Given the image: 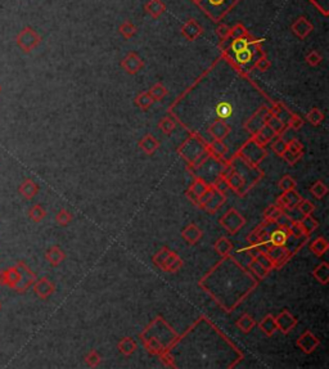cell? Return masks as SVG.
Listing matches in <instances>:
<instances>
[{"label": "cell", "instance_id": "obj_3", "mask_svg": "<svg viewBox=\"0 0 329 369\" xmlns=\"http://www.w3.org/2000/svg\"><path fill=\"white\" fill-rule=\"evenodd\" d=\"M19 278H21V275H19V270L17 265L0 271V285L7 286V287L12 288V290L17 287Z\"/></svg>", "mask_w": 329, "mask_h": 369}, {"label": "cell", "instance_id": "obj_11", "mask_svg": "<svg viewBox=\"0 0 329 369\" xmlns=\"http://www.w3.org/2000/svg\"><path fill=\"white\" fill-rule=\"evenodd\" d=\"M300 201L298 194L294 193L293 189L291 191H287V193L284 194L283 197L280 198V203H283L284 207H293L297 202Z\"/></svg>", "mask_w": 329, "mask_h": 369}, {"label": "cell", "instance_id": "obj_21", "mask_svg": "<svg viewBox=\"0 0 329 369\" xmlns=\"http://www.w3.org/2000/svg\"><path fill=\"white\" fill-rule=\"evenodd\" d=\"M279 187L283 191H291V189H293L294 187H296V183H294V180L292 178H289V176H284L282 180H280L279 183Z\"/></svg>", "mask_w": 329, "mask_h": 369}, {"label": "cell", "instance_id": "obj_24", "mask_svg": "<svg viewBox=\"0 0 329 369\" xmlns=\"http://www.w3.org/2000/svg\"><path fill=\"white\" fill-rule=\"evenodd\" d=\"M279 216H280V211L278 210L275 206H272V207L269 208V211H266V218H269V219L278 220L279 219Z\"/></svg>", "mask_w": 329, "mask_h": 369}, {"label": "cell", "instance_id": "obj_27", "mask_svg": "<svg viewBox=\"0 0 329 369\" xmlns=\"http://www.w3.org/2000/svg\"><path fill=\"white\" fill-rule=\"evenodd\" d=\"M0 310H2V302H0Z\"/></svg>", "mask_w": 329, "mask_h": 369}, {"label": "cell", "instance_id": "obj_19", "mask_svg": "<svg viewBox=\"0 0 329 369\" xmlns=\"http://www.w3.org/2000/svg\"><path fill=\"white\" fill-rule=\"evenodd\" d=\"M85 360H86V363L89 364V365L92 366H96L98 365L99 363H101V356L98 355V353L97 351H90L89 354L86 355V358H85Z\"/></svg>", "mask_w": 329, "mask_h": 369}, {"label": "cell", "instance_id": "obj_15", "mask_svg": "<svg viewBox=\"0 0 329 369\" xmlns=\"http://www.w3.org/2000/svg\"><path fill=\"white\" fill-rule=\"evenodd\" d=\"M326 264H321L320 266H318V269H316L315 271H314V274H315L316 279L318 281H320L321 283H326L328 282V268H326Z\"/></svg>", "mask_w": 329, "mask_h": 369}, {"label": "cell", "instance_id": "obj_1", "mask_svg": "<svg viewBox=\"0 0 329 369\" xmlns=\"http://www.w3.org/2000/svg\"><path fill=\"white\" fill-rule=\"evenodd\" d=\"M40 36L38 35L34 28L25 27L22 28L18 34L16 35V44L18 45L19 49L25 53H30L31 50L35 49L39 44H40Z\"/></svg>", "mask_w": 329, "mask_h": 369}, {"label": "cell", "instance_id": "obj_7", "mask_svg": "<svg viewBox=\"0 0 329 369\" xmlns=\"http://www.w3.org/2000/svg\"><path fill=\"white\" fill-rule=\"evenodd\" d=\"M275 323H277V327H279L282 331L286 332L287 333V332L291 331L292 327H294V324H296V320H294L293 318L288 314V313L283 312L282 314L279 315V318L275 320Z\"/></svg>", "mask_w": 329, "mask_h": 369}, {"label": "cell", "instance_id": "obj_26", "mask_svg": "<svg viewBox=\"0 0 329 369\" xmlns=\"http://www.w3.org/2000/svg\"><path fill=\"white\" fill-rule=\"evenodd\" d=\"M0 93H2V85H0Z\"/></svg>", "mask_w": 329, "mask_h": 369}, {"label": "cell", "instance_id": "obj_13", "mask_svg": "<svg viewBox=\"0 0 329 369\" xmlns=\"http://www.w3.org/2000/svg\"><path fill=\"white\" fill-rule=\"evenodd\" d=\"M118 347H120L121 353L125 354V355H130V354H133L135 351L136 344L134 342V340L128 337V339H123V341L118 344Z\"/></svg>", "mask_w": 329, "mask_h": 369}, {"label": "cell", "instance_id": "obj_18", "mask_svg": "<svg viewBox=\"0 0 329 369\" xmlns=\"http://www.w3.org/2000/svg\"><path fill=\"white\" fill-rule=\"evenodd\" d=\"M326 247H328V243H326L325 239H323V238H319V239H316V241L314 242L313 246H311V249H313V251L315 252L316 255H321L324 251H326Z\"/></svg>", "mask_w": 329, "mask_h": 369}, {"label": "cell", "instance_id": "obj_22", "mask_svg": "<svg viewBox=\"0 0 329 369\" xmlns=\"http://www.w3.org/2000/svg\"><path fill=\"white\" fill-rule=\"evenodd\" d=\"M215 247H216V250H218V251L220 252L221 255L228 254V252L230 251V249H231L230 243H229V242L226 241V239H224V238H223V239H220V241H219L218 243H216Z\"/></svg>", "mask_w": 329, "mask_h": 369}, {"label": "cell", "instance_id": "obj_20", "mask_svg": "<svg viewBox=\"0 0 329 369\" xmlns=\"http://www.w3.org/2000/svg\"><path fill=\"white\" fill-rule=\"evenodd\" d=\"M326 191H328V189H326V187L324 186L323 183H320V181H319V183H316L315 186H314L313 188H311V192H313L314 196H315L316 198H321V197H323L324 194L326 193Z\"/></svg>", "mask_w": 329, "mask_h": 369}, {"label": "cell", "instance_id": "obj_25", "mask_svg": "<svg viewBox=\"0 0 329 369\" xmlns=\"http://www.w3.org/2000/svg\"><path fill=\"white\" fill-rule=\"evenodd\" d=\"M229 178H230V179H234V178H237V174H231V175L230 176H229ZM235 183H237V187H240L241 186V184H242V180H235ZM229 184H230V186H233V181H229Z\"/></svg>", "mask_w": 329, "mask_h": 369}, {"label": "cell", "instance_id": "obj_17", "mask_svg": "<svg viewBox=\"0 0 329 369\" xmlns=\"http://www.w3.org/2000/svg\"><path fill=\"white\" fill-rule=\"evenodd\" d=\"M55 220L59 225H67L72 220V215L67 210H61L55 216Z\"/></svg>", "mask_w": 329, "mask_h": 369}, {"label": "cell", "instance_id": "obj_9", "mask_svg": "<svg viewBox=\"0 0 329 369\" xmlns=\"http://www.w3.org/2000/svg\"><path fill=\"white\" fill-rule=\"evenodd\" d=\"M201 235L202 232L198 229V227H196V225H189V227L183 232V237H184L189 243H196L199 238H201Z\"/></svg>", "mask_w": 329, "mask_h": 369}, {"label": "cell", "instance_id": "obj_16", "mask_svg": "<svg viewBox=\"0 0 329 369\" xmlns=\"http://www.w3.org/2000/svg\"><path fill=\"white\" fill-rule=\"evenodd\" d=\"M237 325L243 332H250L251 328L255 325V322H253L248 315H243V317L240 319V322L237 323Z\"/></svg>", "mask_w": 329, "mask_h": 369}, {"label": "cell", "instance_id": "obj_5", "mask_svg": "<svg viewBox=\"0 0 329 369\" xmlns=\"http://www.w3.org/2000/svg\"><path fill=\"white\" fill-rule=\"evenodd\" d=\"M18 192L25 200H33L36 194H38L39 186L33 180V179H26V180H23L21 183V186H19L18 188Z\"/></svg>", "mask_w": 329, "mask_h": 369}, {"label": "cell", "instance_id": "obj_8", "mask_svg": "<svg viewBox=\"0 0 329 369\" xmlns=\"http://www.w3.org/2000/svg\"><path fill=\"white\" fill-rule=\"evenodd\" d=\"M287 241H288V233L284 230V228H280V229L275 230L270 235V242H272L274 247L284 246Z\"/></svg>", "mask_w": 329, "mask_h": 369}, {"label": "cell", "instance_id": "obj_12", "mask_svg": "<svg viewBox=\"0 0 329 369\" xmlns=\"http://www.w3.org/2000/svg\"><path fill=\"white\" fill-rule=\"evenodd\" d=\"M260 327H261L262 331H264L266 334H269V336L270 334L274 333L278 328L277 323H275V319H273L272 315H267L266 318H264V320L261 322Z\"/></svg>", "mask_w": 329, "mask_h": 369}, {"label": "cell", "instance_id": "obj_23", "mask_svg": "<svg viewBox=\"0 0 329 369\" xmlns=\"http://www.w3.org/2000/svg\"><path fill=\"white\" fill-rule=\"evenodd\" d=\"M298 207H300V210H301L302 212H304V215H309V213H310L311 211L314 210L313 203L309 202V201H304V202H302L301 205H298Z\"/></svg>", "mask_w": 329, "mask_h": 369}, {"label": "cell", "instance_id": "obj_10", "mask_svg": "<svg viewBox=\"0 0 329 369\" xmlns=\"http://www.w3.org/2000/svg\"><path fill=\"white\" fill-rule=\"evenodd\" d=\"M28 216L33 222L40 223L46 216V211L41 205H34L28 211Z\"/></svg>", "mask_w": 329, "mask_h": 369}, {"label": "cell", "instance_id": "obj_14", "mask_svg": "<svg viewBox=\"0 0 329 369\" xmlns=\"http://www.w3.org/2000/svg\"><path fill=\"white\" fill-rule=\"evenodd\" d=\"M231 112H233V108H231V104L228 103V102H221L216 107V113L220 117H229L231 115Z\"/></svg>", "mask_w": 329, "mask_h": 369}, {"label": "cell", "instance_id": "obj_6", "mask_svg": "<svg viewBox=\"0 0 329 369\" xmlns=\"http://www.w3.org/2000/svg\"><path fill=\"white\" fill-rule=\"evenodd\" d=\"M45 257L53 266H57L65 260V252L58 246H53L46 251Z\"/></svg>", "mask_w": 329, "mask_h": 369}, {"label": "cell", "instance_id": "obj_4", "mask_svg": "<svg viewBox=\"0 0 329 369\" xmlns=\"http://www.w3.org/2000/svg\"><path fill=\"white\" fill-rule=\"evenodd\" d=\"M34 292L35 295H38L40 298H46L49 297L53 292H54V285L49 279L46 278H40L39 281H35L34 283Z\"/></svg>", "mask_w": 329, "mask_h": 369}, {"label": "cell", "instance_id": "obj_2", "mask_svg": "<svg viewBox=\"0 0 329 369\" xmlns=\"http://www.w3.org/2000/svg\"><path fill=\"white\" fill-rule=\"evenodd\" d=\"M17 268H18L21 278H19L18 285L14 288V291H17L18 293H25L35 283L36 274L23 261H18L17 263Z\"/></svg>", "mask_w": 329, "mask_h": 369}]
</instances>
